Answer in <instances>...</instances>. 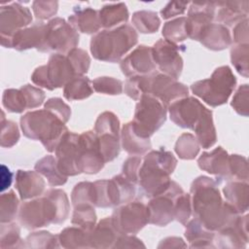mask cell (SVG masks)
Returning <instances> with one entry per match:
<instances>
[{
  "label": "cell",
  "instance_id": "5",
  "mask_svg": "<svg viewBox=\"0 0 249 249\" xmlns=\"http://www.w3.org/2000/svg\"><path fill=\"white\" fill-rule=\"evenodd\" d=\"M138 42V34L133 26L121 24L115 28L97 32L90 40V53L95 59L119 62Z\"/></svg>",
  "mask_w": 249,
  "mask_h": 249
},
{
  "label": "cell",
  "instance_id": "56",
  "mask_svg": "<svg viewBox=\"0 0 249 249\" xmlns=\"http://www.w3.org/2000/svg\"><path fill=\"white\" fill-rule=\"evenodd\" d=\"M44 108L57 116L64 124H66L71 116L70 107L59 97H52L45 102Z\"/></svg>",
  "mask_w": 249,
  "mask_h": 249
},
{
  "label": "cell",
  "instance_id": "42",
  "mask_svg": "<svg viewBox=\"0 0 249 249\" xmlns=\"http://www.w3.org/2000/svg\"><path fill=\"white\" fill-rule=\"evenodd\" d=\"M151 74L129 77L124 83V93L131 99L138 101L142 95L148 93Z\"/></svg>",
  "mask_w": 249,
  "mask_h": 249
},
{
  "label": "cell",
  "instance_id": "34",
  "mask_svg": "<svg viewBox=\"0 0 249 249\" xmlns=\"http://www.w3.org/2000/svg\"><path fill=\"white\" fill-rule=\"evenodd\" d=\"M35 170L47 178L48 184L52 187L62 186L67 182V176L63 175L56 163L55 157L52 155L45 156L35 164Z\"/></svg>",
  "mask_w": 249,
  "mask_h": 249
},
{
  "label": "cell",
  "instance_id": "64",
  "mask_svg": "<svg viewBox=\"0 0 249 249\" xmlns=\"http://www.w3.org/2000/svg\"><path fill=\"white\" fill-rule=\"evenodd\" d=\"M13 181V173L12 171L5 165H1V172H0V184H1V192L3 193L7 190Z\"/></svg>",
  "mask_w": 249,
  "mask_h": 249
},
{
  "label": "cell",
  "instance_id": "18",
  "mask_svg": "<svg viewBox=\"0 0 249 249\" xmlns=\"http://www.w3.org/2000/svg\"><path fill=\"white\" fill-rule=\"evenodd\" d=\"M248 215L236 216L225 228L215 232L214 245L219 248H244L248 242Z\"/></svg>",
  "mask_w": 249,
  "mask_h": 249
},
{
  "label": "cell",
  "instance_id": "2",
  "mask_svg": "<svg viewBox=\"0 0 249 249\" xmlns=\"http://www.w3.org/2000/svg\"><path fill=\"white\" fill-rule=\"evenodd\" d=\"M70 203L66 193L50 189L42 196L23 201L18 208V221L26 229L34 230L51 224H62L69 216Z\"/></svg>",
  "mask_w": 249,
  "mask_h": 249
},
{
  "label": "cell",
  "instance_id": "4",
  "mask_svg": "<svg viewBox=\"0 0 249 249\" xmlns=\"http://www.w3.org/2000/svg\"><path fill=\"white\" fill-rule=\"evenodd\" d=\"M177 165L173 154L164 149L152 150L143 159L141 163L138 183L139 190L144 196L151 198L163 194L170 186V174Z\"/></svg>",
  "mask_w": 249,
  "mask_h": 249
},
{
  "label": "cell",
  "instance_id": "15",
  "mask_svg": "<svg viewBox=\"0 0 249 249\" xmlns=\"http://www.w3.org/2000/svg\"><path fill=\"white\" fill-rule=\"evenodd\" d=\"M152 55L156 66L173 79H178L183 70V58L180 46L165 39H160L152 47Z\"/></svg>",
  "mask_w": 249,
  "mask_h": 249
},
{
  "label": "cell",
  "instance_id": "24",
  "mask_svg": "<svg viewBox=\"0 0 249 249\" xmlns=\"http://www.w3.org/2000/svg\"><path fill=\"white\" fill-rule=\"evenodd\" d=\"M215 18L218 23L233 26L248 18L249 1H223L216 3Z\"/></svg>",
  "mask_w": 249,
  "mask_h": 249
},
{
  "label": "cell",
  "instance_id": "20",
  "mask_svg": "<svg viewBox=\"0 0 249 249\" xmlns=\"http://www.w3.org/2000/svg\"><path fill=\"white\" fill-rule=\"evenodd\" d=\"M215 2L191 3L188 17L186 18V30L188 38L197 41V37L202 28L211 23L215 18Z\"/></svg>",
  "mask_w": 249,
  "mask_h": 249
},
{
  "label": "cell",
  "instance_id": "8",
  "mask_svg": "<svg viewBox=\"0 0 249 249\" xmlns=\"http://www.w3.org/2000/svg\"><path fill=\"white\" fill-rule=\"evenodd\" d=\"M167 108L157 98L144 94L135 106L131 121L134 129L144 137L150 138L165 122Z\"/></svg>",
  "mask_w": 249,
  "mask_h": 249
},
{
  "label": "cell",
  "instance_id": "36",
  "mask_svg": "<svg viewBox=\"0 0 249 249\" xmlns=\"http://www.w3.org/2000/svg\"><path fill=\"white\" fill-rule=\"evenodd\" d=\"M91 81L86 76H75L63 89V96L70 101L86 99L92 94Z\"/></svg>",
  "mask_w": 249,
  "mask_h": 249
},
{
  "label": "cell",
  "instance_id": "28",
  "mask_svg": "<svg viewBox=\"0 0 249 249\" xmlns=\"http://www.w3.org/2000/svg\"><path fill=\"white\" fill-rule=\"evenodd\" d=\"M120 234L115 229L111 217H105L89 231V247L113 248Z\"/></svg>",
  "mask_w": 249,
  "mask_h": 249
},
{
  "label": "cell",
  "instance_id": "32",
  "mask_svg": "<svg viewBox=\"0 0 249 249\" xmlns=\"http://www.w3.org/2000/svg\"><path fill=\"white\" fill-rule=\"evenodd\" d=\"M185 227V237L191 248H215L213 242L215 232L203 227L197 219H190Z\"/></svg>",
  "mask_w": 249,
  "mask_h": 249
},
{
  "label": "cell",
  "instance_id": "6",
  "mask_svg": "<svg viewBox=\"0 0 249 249\" xmlns=\"http://www.w3.org/2000/svg\"><path fill=\"white\" fill-rule=\"evenodd\" d=\"M20 127L25 137L39 140L50 153L54 152L62 136L69 131L57 116L45 108L25 113L20 118Z\"/></svg>",
  "mask_w": 249,
  "mask_h": 249
},
{
  "label": "cell",
  "instance_id": "61",
  "mask_svg": "<svg viewBox=\"0 0 249 249\" xmlns=\"http://www.w3.org/2000/svg\"><path fill=\"white\" fill-rule=\"evenodd\" d=\"M232 34L235 44H248V18L234 25Z\"/></svg>",
  "mask_w": 249,
  "mask_h": 249
},
{
  "label": "cell",
  "instance_id": "21",
  "mask_svg": "<svg viewBox=\"0 0 249 249\" xmlns=\"http://www.w3.org/2000/svg\"><path fill=\"white\" fill-rule=\"evenodd\" d=\"M46 32V23L34 22L32 25L17 31L4 45L5 48H13L17 51H25L35 48L37 50L43 44Z\"/></svg>",
  "mask_w": 249,
  "mask_h": 249
},
{
  "label": "cell",
  "instance_id": "19",
  "mask_svg": "<svg viewBox=\"0 0 249 249\" xmlns=\"http://www.w3.org/2000/svg\"><path fill=\"white\" fill-rule=\"evenodd\" d=\"M123 74L126 77L148 75L156 71V64L152 55V48L140 45L121 60Z\"/></svg>",
  "mask_w": 249,
  "mask_h": 249
},
{
  "label": "cell",
  "instance_id": "33",
  "mask_svg": "<svg viewBox=\"0 0 249 249\" xmlns=\"http://www.w3.org/2000/svg\"><path fill=\"white\" fill-rule=\"evenodd\" d=\"M98 18L101 27L111 29L118 24L125 23L128 20L129 14L126 5L120 2L104 5L98 11Z\"/></svg>",
  "mask_w": 249,
  "mask_h": 249
},
{
  "label": "cell",
  "instance_id": "26",
  "mask_svg": "<svg viewBox=\"0 0 249 249\" xmlns=\"http://www.w3.org/2000/svg\"><path fill=\"white\" fill-rule=\"evenodd\" d=\"M45 180L36 170L18 169L16 174V189L20 199H30L41 196L45 190Z\"/></svg>",
  "mask_w": 249,
  "mask_h": 249
},
{
  "label": "cell",
  "instance_id": "9",
  "mask_svg": "<svg viewBox=\"0 0 249 249\" xmlns=\"http://www.w3.org/2000/svg\"><path fill=\"white\" fill-rule=\"evenodd\" d=\"M79 44V34L64 18H53L46 23L45 38L38 50L42 53H68Z\"/></svg>",
  "mask_w": 249,
  "mask_h": 249
},
{
  "label": "cell",
  "instance_id": "55",
  "mask_svg": "<svg viewBox=\"0 0 249 249\" xmlns=\"http://www.w3.org/2000/svg\"><path fill=\"white\" fill-rule=\"evenodd\" d=\"M22 91L27 109H34L41 106L45 100V92L40 89L29 84H26L20 88Z\"/></svg>",
  "mask_w": 249,
  "mask_h": 249
},
{
  "label": "cell",
  "instance_id": "59",
  "mask_svg": "<svg viewBox=\"0 0 249 249\" xmlns=\"http://www.w3.org/2000/svg\"><path fill=\"white\" fill-rule=\"evenodd\" d=\"M188 2H182V1H171L168 2L164 8L160 11V16L163 19L171 18L173 17L183 15L187 9Z\"/></svg>",
  "mask_w": 249,
  "mask_h": 249
},
{
  "label": "cell",
  "instance_id": "63",
  "mask_svg": "<svg viewBox=\"0 0 249 249\" xmlns=\"http://www.w3.org/2000/svg\"><path fill=\"white\" fill-rule=\"evenodd\" d=\"M181 247L183 248L187 247V244L184 242V240L181 237H176V236H170L162 239L158 246V248H181Z\"/></svg>",
  "mask_w": 249,
  "mask_h": 249
},
{
  "label": "cell",
  "instance_id": "22",
  "mask_svg": "<svg viewBox=\"0 0 249 249\" xmlns=\"http://www.w3.org/2000/svg\"><path fill=\"white\" fill-rule=\"evenodd\" d=\"M197 164L201 170L217 176L219 182L231 180L229 154L221 146L210 152H203L197 160Z\"/></svg>",
  "mask_w": 249,
  "mask_h": 249
},
{
  "label": "cell",
  "instance_id": "41",
  "mask_svg": "<svg viewBox=\"0 0 249 249\" xmlns=\"http://www.w3.org/2000/svg\"><path fill=\"white\" fill-rule=\"evenodd\" d=\"M186 20V17H180L165 22L161 32L164 39L175 44L186 40L188 38Z\"/></svg>",
  "mask_w": 249,
  "mask_h": 249
},
{
  "label": "cell",
  "instance_id": "16",
  "mask_svg": "<svg viewBox=\"0 0 249 249\" xmlns=\"http://www.w3.org/2000/svg\"><path fill=\"white\" fill-rule=\"evenodd\" d=\"M80 134L67 131L55 147V159L59 171L65 176L80 174L78 166Z\"/></svg>",
  "mask_w": 249,
  "mask_h": 249
},
{
  "label": "cell",
  "instance_id": "10",
  "mask_svg": "<svg viewBox=\"0 0 249 249\" xmlns=\"http://www.w3.org/2000/svg\"><path fill=\"white\" fill-rule=\"evenodd\" d=\"M93 131L104 161L108 162L115 160L121 150L119 118L110 111L101 113L95 121Z\"/></svg>",
  "mask_w": 249,
  "mask_h": 249
},
{
  "label": "cell",
  "instance_id": "52",
  "mask_svg": "<svg viewBox=\"0 0 249 249\" xmlns=\"http://www.w3.org/2000/svg\"><path fill=\"white\" fill-rule=\"evenodd\" d=\"M108 180L102 179L92 182L91 188V204L95 207L107 208L111 207V203L108 196Z\"/></svg>",
  "mask_w": 249,
  "mask_h": 249
},
{
  "label": "cell",
  "instance_id": "25",
  "mask_svg": "<svg viewBox=\"0 0 249 249\" xmlns=\"http://www.w3.org/2000/svg\"><path fill=\"white\" fill-rule=\"evenodd\" d=\"M197 41L211 51H222L231 45L232 39L227 26L211 22L200 31Z\"/></svg>",
  "mask_w": 249,
  "mask_h": 249
},
{
  "label": "cell",
  "instance_id": "29",
  "mask_svg": "<svg viewBox=\"0 0 249 249\" xmlns=\"http://www.w3.org/2000/svg\"><path fill=\"white\" fill-rule=\"evenodd\" d=\"M68 22L76 31L86 34H96L101 27L98 11L90 7L75 8L68 18Z\"/></svg>",
  "mask_w": 249,
  "mask_h": 249
},
{
  "label": "cell",
  "instance_id": "53",
  "mask_svg": "<svg viewBox=\"0 0 249 249\" xmlns=\"http://www.w3.org/2000/svg\"><path fill=\"white\" fill-rule=\"evenodd\" d=\"M249 88L247 84L240 85L238 89H236L231 102V106L233 108V110L243 117H248L249 114V106H248V100H249Z\"/></svg>",
  "mask_w": 249,
  "mask_h": 249
},
{
  "label": "cell",
  "instance_id": "58",
  "mask_svg": "<svg viewBox=\"0 0 249 249\" xmlns=\"http://www.w3.org/2000/svg\"><path fill=\"white\" fill-rule=\"evenodd\" d=\"M141 163H142V160L140 157L132 156L127 158L124 161L122 174L130 182L136 185L138 183V174H139Z\"/></svg>",
  "mask_w": 249,
  "mask_h": 249
},
{
  "label": "cell",
  "instance_id": "39",
  "mask_svg": "<svg viewBox=\"0 0 249 249\" xmlns=\"http://www.w3.org/2000/svg\"><path fill=\"white\" fill-rule=\"evenodd\" d=\"M20 238V230L16 223H1L0 229V247L20 248L26 247L25 242Z\"/></svg>",
  "mask_w": 249,
  "mask_h": 249
},
{
  "label": "cell",
  "instance_id": "49",
  "mask_svg": "<svg viewBox=\"0 0 249 249\" xmlns=\"http://www.w3.org/2000/svg\"><path fill=\"white\" fill-rule=\"evenodd\" d=\"M19 130L16 123L5 119L4 112L1 118V147L11 148L19 140Z\"/></svg>",
  "mask_w": 249,
  "mask_h": 249
},
{
  "label": "cell",
  "instance_id": "30",
  "mask_svg": "<svg viewBox=\"0 0 249 249\" xmlns=\"http://www.w3.org/2000/svg\"><path fill=\"white\" fill-rule=\"evenodd\" d=\"M223 193L226 201L235 210L237 214L247 212L249 201V186L247 182L230 180L224 186Z\"/></svg>",
  "mask_w": 249,
  "mask_h": 249
},
{
  "label": "cell",
  "instance_id": "43",
  "mask_svg": "<svg viewBox=\"0 0 249 249\" xmlns=\"http://www.w3.org/2000/svg\"><path fill=\"white\" fill-rule=\"evenodd\" d=\"M18 198L14 191L2 193L0 196V221L1 223L12 222L18 213Z\"/></svg>",
  "mask_w": 249,
  "mask_h": 249
},
{
  "label": "cell",
  "instance_id": "14",
  "mask_svg": "<svg viewBox=\"0 0 249 249\" xmlns=\"http://www.w3.org/2000/svg\"><path fill=\"white\" fill-rule=\"evenodd\" d=\"M147 94L154 96L168 108L173 102L189 96V89L176 79L155 71L151 74Z\"/></svg>",
  "mask_w": 249,
  "mask_h": 249
},
{
  "label": "cell",
  "instance_id": "12",
  "mask_svg": "<svg viewBox=\"0 0 249 249\" xmlns=\"http://www.w3.org/2000/svg\"><path fill=\"white\" fill-rule=\"evenodd\" d=\"M183 189L175 181H171L168 189L159 196L151 197L147 206L148 223L164 227L174 220L175 198L183 193Z\"/></svg>",
  "mask_w": 249,
  "mask_h": 249
},
{
  "label": "cell",
  "instance_id": "57",
  "mask_svg": "<svg viewBox=\"0 0 249 249\" xmlns=\"http://www.w3.org/2000/svg\"><path fill=\"white\" fill-rule=\"evenodd\" d=\"M92 182H80L75 185L71 193V202L73 206L80 203L91 204Z\"/></svg>",
  "mask_w": 249,
  "mask_h": 249
},
{
  "label": "cell",
  "instance_id": "44",
  "mask_svg": "<svg viewBox=\"0 0 249 249\" xmlns=\"http://www.w3.org/2000/svg\"><path fill=\"white\" fill-rule=\"evenodd\" d=\"M26 248H58V236L47 231H34L25 238Z\"/></svg>",
  "mask_w": 249,
  "mask_h": 249
},
{
  "label": "cell",
  "instance_id": "3",
  "mask_svg": "<svg viewBox=\"0 0 249 249\" xmlns=\"http://www.w3.org/2000/svg\"><path fill=\"white\" fill-rule=\"evenodd\" d=\"M170 120L182 128L195 132L198 144L203 149L211 148L217 140L212 111L198 99L187 96L173 102L167 108Z\"/></svg>",
  "mask_w": 249,
  "mask_h": 249
},
{
  "label": "cell",
  "instance_id": "1",
  "mask_svg": "<svg viewBox=\"0 0 249 249\" xmlns=\"http://www.w3.org/2000/svg\"><path fill=\"white\" fill-rule=\"evenodd\" d=\"M192 214L203 227L218 231L231 223L239 215L222 199L217 182L207 176H198L191 185Z\"/></svg>",
  "mask_w": 249,
  "mask_h": 249
},
{
  "label": "cell",
  "instance_id": "54",
  "mask_svg": "<svg viewBox=\"0 0 249 249\" xmlns=\"http://www.w3.org/2000/svg\"><path fill=\"white\" fill-rule=\"evenodd\" d=\"M58 9L57 1H42L36 0L32 3L34 16L39 20H45L53 17Z\"/></svg>",
  "mask_w": 249,
  "mask_h": 249
},
{
  "label": "cell",
  "instance_id": "60",
  "mask_svg": "<svg viewBox=\"0 0 249 249\" xmlns=\"http://www.w3.org/2000/svg\"><path fill=\"white\" fill-rule=\"evenodd\" d=\"M145 248V244L133 234H120L113 248Z\"/></svg>",
  "mask_w": 249,
  "mask_h": 249
},
{
  "label": "cell",
  "instance_id": "45",
  "mask_svg": "<svg viewBox=\"0 0 249 249\" xmlns=\"http://www.w3.org/2000/svg\"><path fill=\"white\" fill-rule=\"evenodd\" d=\"M248 44H234L231 48V60L235 70L243 77L248 78Z\"/></svg>",
  "mask_w": 249,
  "mask_h": 249
},
{
  "label": "cell",
  "instance_id": "35",
  "mask_svg": "<svg viewBox=\"0 0 249 249\" xmlns=\"http://www.w3.org/2000/svg\"><path fill=\"white\" fill-rule=\"evenodd\" d=\"M58 236L60 247L63 248H90L89 231L81 227H68L62 230Z\"/></svg>",
  "mask_w": 249,
  "mask_h": 249
},
{
  "label": "cell",
  "instance_id": "23",
  "mask_svg": "<svg viewBox=\"0 0 249 249\" xmlns=\"http://www.w3.org/2000/svg\"><path fill=\"white\" fill-rule=\"evenodd\" d=\"M46 66L52 89L64 87L76 76L68 57L62 53L51 54Z\"/></svg>",
  "mask_w": 249,
  "mask_h": 249
},
{
  "label": "cell",
  "instance_id": "48",
  "mask_svg": "<svg viewBox=\"0 0 249 249\" xmlns=\"http://www.w3.org/2000/svg\"><path fill=\"white\" fill-rule=\"evenodd\" d=\"M76 76H84L89 69L90 57L88 53L80 48L72 49L68 53H66Z\"/></svg>",
  "mask_w": 249,
  "mask_h": 249
},
{
  "label": "cell",
  "instance_id": "37",
  "mask_svg": "<svg viewBox=\"0 0 249 249\" xmlns=\"http://www.w3.org/2000/svg\"><path fill=\"white\" fill-rule=\"evenodd\" d=\"M131 22L134 26V29L144 34L157 32L160 25V19L158 14L153 11L135 12L132 15Z\"/></svg>",
  "mask_w": 249,
  "mask_h": 249
},
{
  "label": "cell",
  "instance_id": "7",
  "mask_svg": "<svg viewBox=\"0 0 249 249\" xmlns=\"http://www.w3.org/2000/svg\"><path fill=\"white\" fill-rule=\"evenodd\" d=\"M236 86V78L231 67L223 65L214 70L210 78L192 84V92L211 107L225 104Z\"/></svg>",
  "mask_w": 249,
  "mask_h": 249
},
{
  "label": "cell",
  "instance_id": "17",
  "mask_svg": "<svg viewBox=\"0 0 249 249\" xmlns=\"http://www.w3.org/2000/svg\"><path fill=\"white\" fill-rule=\"evenodd\" d=\"M105 161L100 154L97 138L93 130L80 134L78 166L81 173L96 174L104 166Z\"/></svg>",
  "mask_w": 249,
  "mask_h": 249
},
{
  "label": "cell",
  "instance_id": "31",
  "mask_svg": "<svg viewBox=\"0 0 249 249\" xmlns=\"http://www.w3.org/2000/svg\"><path fill=\"white\" fill-rule=\"evenodd\" d=\"M121 143L123 149L131 156H142L152 147L150 138L139 134L131 122L124 124L121 131Z\"/></svg>",
  "mask_w": 249,
  "mask_h": 249
},
{
  "label": "cell",
  "instance_id": "11",
  "mask_svg": "<svg viewBox=\"0 0 249 249\" xmlns=\"http://www.w3.org/2000/svg\"><path fill=\"white\" fill-rule=\"evenodd\" d=\"M111 219L119 233L135 234L148 224L147 206L141 201L122 204L113 211Z\"/></svg>",
  "mask_w": 249,
  "mask_h": 249
},
{
  "label": "cell",
  "instance_id": "50",
  "mask_svg": "<svg viewBox=\"0 0 249 249\" xmlns=\"http://www.w3.org/2000/svg\"><path fill=\"white\" fill-rule=\"evenodd\" d=\"M231 180L248 181V162L245 157L232 154L229 155Z\"/></svg>",
  "mask_w": 249,
  "mask_h": 249
},
{
  "label": "cell",
  "instance_id": "38",
  "mask_svg": "<svg viewBox=\"0 0 249 249\" xmlns=\"http://www.w3.org/2000/svg\"><path fill=\"white\" fill-rule=\"evenodd\" d=\"M71 222L73 225L90 231L96 223V213L90 203H80L74 206Z\"/></svg>",
  "mask_w": 249,
  "mask_h": 249
},
{
  "label": "cell",
  "instance_id": "46",
  "mask_svg": "<svg viewBox=\"0 0 249 249\" xmlns=\"http://www.w3.org/2000/svg\"><path fill=\"white\" fill-rule=\"evenodd\" d=\"M2 104L11 113H22L26 107V101L20 89H7L3 92Z\"/></svg>",
  "mask_w": 249,
  "mask_h": 249
},
{
  "label": "cell",
  "instance_id": "62",
  "mask_svg": "<svg viewBox=\"0 0 249 249\" xmlns=\"http://www.w3.org/2000/svg\"><path fill=\"white\" fill-rule=\"evenodd\" d=\"M31 81L33 82L34 85H36L38 87L47 89L49 90H53L51 84L49 82V79H48L46 65H41L33 71V73L31 75Z\"/></svg>",
  "mask_w": 249,
  "mask_h": 249
},
{
  "label": "cell",
  "instance_id": "51",
  "mask_svg": "<svg viewBox=\"0 0 249 249\" xmlns=\"http://www.w3.org/2000/svg\"><path fill=\"white\" fill-rule=\"evenodd\" d=\"M174 212V219L177 220L180 224L185 226L189 222L192 216V200L190 194L183 192L176 196Z\"/></svg>",
  "mask_w": 249,
  "mask_h": 249
},
{
  "label": "cell",
  "instance_id": "13",
  "mask_svg": "<svg viewBox=\"0 0 249 249\" xmlns=\"http://www.w3.org/2000/svg\"><path fill=\"white\" fill-rule=\"evenodd\" d=\"M32 21L29 8L19 2L1 5L0 8V41L3 46L17 31L27 27Z\"/></svg>",
  "mask_w": 249,
  "mask_h": 249
},
{
  "label": "cell",
  "instance_id": "27",
  "mask_svg": "<svg viewBox=\"0 0 249 249\" xmlns=\"http://www.w3.org/2000/svg\"><path fill=\"white\" fill-rule=\"evenodd\" d=\"M108 196L111 207L132 201L135 196V184L126 179L123 174H119L108 180Z\"/></svg>",
  "mask_w": 249,
  "mask_h": 249
},
{
  "label": "cell",
  "instance_id": "47",
  "mask_svg": "<svg viewBox=\"0 0 249 249\" xmlns=\"http://www.w3.org/2000/svg\"><path fill=\"white\" fill-rule=\"evenodd\" d=\"M92 89L98 92L103 94L117 95L123 92V82L119 79L113 77H98L91 82Z\"/></svg>",
  "mask_w": 249,
  "mask_h": 249
},
{
  "label": "cell",
  "instance_id": "40",
  "mask_svg": "<svg viewBox=\"0 0 249 249\" xmlns=\"http://www.w3.org/2000/svg\"><path fill=\"white\" fill-rule=\"evenodd\" d=\"M199 144L196 137L189 132L182 133L176 143L175 152L182 160H194L199 153Z\"/></svg>",
  "mask_w": 249,
  "mask_h": 249
}]
</instances>
